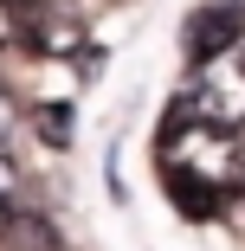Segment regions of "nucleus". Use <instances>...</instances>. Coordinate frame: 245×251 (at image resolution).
Returning a JSON list of instances; mask_svg holds the SVG:
<instances>
[{
	"instance_id": "obj_2",
	"label": "nucleus",
	"mask_w": 245,
	"mask_h": 251,
	"mask_svg": "<svg viewBox=\"0 0 245 251\" xmlns=\"http://www.w3.org/2000/svg\"><path fill=\"white\" fill-rule=\"evenodd\" d=\"M181 110H187V116H207V123H219V129H245V65H239L232 52L193 65Z\"/></svg>"
},
{
	"instance_id": "obj_8",
	"label": "nucleus",
	"mask_w": 245,
	"mask_h": 251,
	"mask_svg": "<svg viewBox=\"0 0 245 251\" xmlns=\"http://www.w3.org/2000/svg\"><path fill=\"white\" fill-rule=\"evenodd\" d=\"M7 129H13V97L0 90V142H7Z\"/></svg>"
},
{
	"instance_id": "obj_5",
	"label": "nucleus",
	"mask_w": 245,
	"mask_h": 251,
	"mask_svg": "<svg viewBox=\"0 0 245 251\" xmlns=\"http://www.w3.org/2000/svg\"><path fill=\"white\" fill-rule=\"evenodd\" d=\"M32 129H39L45 148H71V110H65V103H58V110L39 103V110H32Z\"/></svg>"
},
{
	"instance_id": "obj_9",
	"label": "nucleus",
	"mask_w": 245,
	"mask_h": 251,
	"mask_svg": "<svg viewBox=\"0 0 245 251\" xmlns=\"http://www.w3.org/2000/svg\"><path fill=\"white\" fill-rule=\"evenodd\" d=\"M219 7H239V13H245V0H219Z\"/></svg>"
},
{
	"instance_id": "obj_4",
	"label": "nucleus",
	"mask_w": 245,
	"mask_h": 251,
	"mask_svg": "<svg viewBox=\"0 0 245 251\" xmlns=\"http://www.w3.org/2000/svg\"><path fill=\"white\" fill-rule=\"evenodd\" d=\"M239 7H219V0H213V7H200V13H193L187 20V58L193 65H207V58H219V52H232V45H239Z\"/></svg>"
},
{
	"instance_id": "obj_1",
	"label": "nucleus",
	"mask_w": 245,
	"mask_h": 251,
	"mask_svg": "<svg viewBox=\"0 0 245 251\" xmlns=\"http://www.w3.org/2000/svg\"><path fill=\"white\" fill-rule=\"evenodd\" d=\"M155 161L168 174L174 206L193 213V219H213L245 187V142H239V129H219V123L187 116V110H174V123L162 129Z\"/></svg>"
},
{
	"instance_id": "obj_7",
	"label": "nucleus",
	"mask_w": 245,
	"mask_h": 251,
	"mask_svg": "<svg viewBox=\"0 0 245 251\" xmlns=\"http://www.w3.org/2000/svg\"><path fill=\"white\" fill-rule=\"evenodd\" d=\"M20 39V13H13V0H0V45H13Z\"/></svg>"
},
{
	"instance_id": "obj_3",
	"label": "nucleus",
	"mask_w": 245,
	"mask_h": 251,
	"mask_svg": "<svg viewBox=\"0 0 245 251\" xmlns=\"http://www.w3.org/2000/svg\"><path fill=\"white\" fill-rule=\"evenodd\" d=\"M20 39L32 45L39 58H84V52H90L84 20L65 13V7H32V13H20Z\"/></svg>"
},
{
	"instance_id": "obj_6",
	"label": "nucleus",
	"mask_w": 245,
	"mask_h": 251,
	"mask_svg": "<svg viewBox=\"0 0 245 251\" xmlns=\"http://www.w3.org/2000/svg\"><path fill=\"white\" fill-rule=\"evenodd\" d=\"M13 193H20V168H13L7 148H0V206H13Z\"/></svg>"
}]
</instances>
